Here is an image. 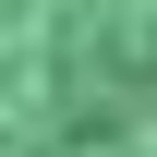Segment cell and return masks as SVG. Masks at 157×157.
Segmentation results:
<instances>
[{"mask_svg": "<svg viewBox=\"0 0 157 157\" xmlns=\"http://www.w3.org/2000/svg\"><path fill=\"white\" fill-rule=\"evenodd\" d=\"M0 157H157V0H0Z\"/></svg>", "mask_w": 157, "mask_h": 157, "instance_id": "6da1fadb", "label": "cell"}]
</instances>
